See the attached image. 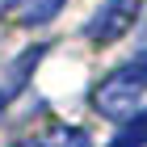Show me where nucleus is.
Here are the masks:
<instances>
[{
  "mask_svg": "<svg viewBox=\"0 0 147 147\" xmlns=\"http://www.w3.org/2000/svg\"><path fill=\"white\" fill-rule=\"evenodd\" d=\"M139 13H143V0H105L101 9L92 13V21H88L84 34L97 46H109V42H118V38H126L135 30Z\"/></svg>",
  "mask_w": 147,
  "mask_h": 147,
  "instance_id": "2",
  "label": "nucleus"
},
{
  "mask_svg": "<svg viewBox=\"0 0 147 147\" xmlns=\"http://www.w3.org/2000/svg\"><path fill=\"white\" fill-rule=\"evenodd\" d=\"M59 9H63V0H30L21 9V21L25 25H42V21H51Z\"/></svg>",
  "mask_w": 147,
  "mask_h": 147,
  "instance_id": "4",
  "label": "nucleus"
},
{
  "mask_svg": "<svg viewBox=\"0 0 147 147\" xmlns=\"http://www.w3.org/2000/svg\"><path fill=\"white\" fill-rule=\"evenodd\" d=\"M0 4H4V9H13V4H17V0H0Z\"/></svg>",
  "mask_w": 147,
  "mask_h": 147,
  "instance_id": "6",
  "label": "nucleus"
},
{
  "mask_svg": "<svg viewBox=\"0 0 147 147\" xmlns=\"http://www.w3.org/2000/svg\"><path fill=\"white\" fill-rule=\"evenodd\" d=\"M9 97H13V92H4V88H0V118H4V105H9Z\"/></svg>",
  "mask_w": 147,
  "mask_h": 147,
  "instance_id": "5",
  "label": "nucleus"
},
{
  "mask_svg": "<svg viewBox=\"0 0 147 147\" xmlns=\"http://www.w3.org/2000/svg\"><path fill=\"white\" fill-rule=\"evenodd\" d=\"M143 97H147V55L126 63V67H118L113 76H105L97 84V92H92V105L105 118H113V122H126V118L139 113Z\"/></svg>",
  "mask_w": 147,
  "mask_h": 147,
  "instance_id": "1",
  "label": "nucleus"
},
{
  "mask_svg": "<svg viewBox=\"0 0 147 147\" xmlns=\"http://www.w3.org/2000/svg\"><path fill=\"white\" fill-rule=\"evenodd\" d=\"M109 147H147V113L143 118H126V130Z\"/></svg>",
  "mask_w": 147,
  "mask_h": 147,
  "instance_id": "3",
  "label": "nucleus"
}]
</instances>
